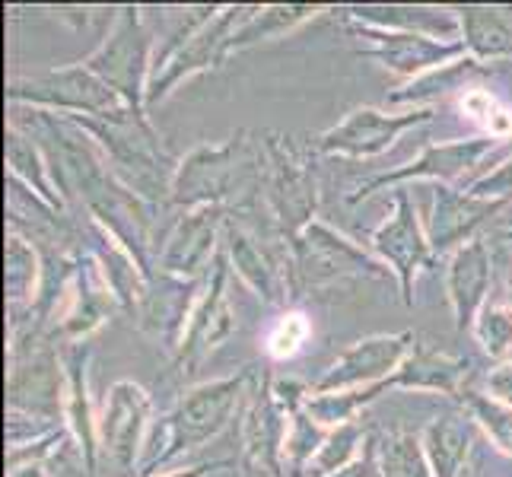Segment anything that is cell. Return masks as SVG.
I'll return each instance as SVG.
<instances>
[{
    "instance_id": "cell-33",
    "label": "cell",
    "mask_w": 512,
    "mask_h": 477,
    "mask_svg": "<svg viewBox=\"0 0 512 477\" xmlns=\"http://www.w3.org/2000/svg\"><path fill=\"white\" fill-rule=\"evenodd\" d=\"M487 395L493 401L506 404V408H512V363H503L500 369H493L487 376Z\"/></svg>"
},
{
    "instance_id": "cell-7",
    "label": "cell",
    "mask_w": 512,
    "mask_h": 477,
    "mask_svg": "<svg viewBox=\"0 0 512 477\" xmlns=\"http://www.w3.org/2000/svg\"><path fill=\"white\" fill-rule=\"evenodd\" d=\"M290 436V408L277 395V388H261L255 401L245 411L242 427V452L249 477H277L280 458L287 455Z\"/></svg>"
},
{
    "instance_id": "cell-15",
    "label": "cell",
    "mask_w": 512,
    "mask_h": 477,
    "mask_svg": "<svg viewBox=\"0 0 512 477\" xmlns=\"http://www.w3.org/2000/svg\"><path fill=\"white\" fill-rule=\"evenodd\" d=\"M490 287V252L487 245L471 239L455 252L449 264V303L455 312V328L465 331L478 325Z\"/></svg>"
},
{
    "instance_id": "cell-6",
    "label": "cell",
    "mask_w": 512,
    "mask_h": 477,
    "mask_svg": "<svg viewBox=\"0 0 512 477\" xmlns=\"http://www.w3.org/2000/svg\"><path fill=\"white\" fill-rule=\"evenodd\" d=\"M296 242V271L306 284H328L338 277H357L385 274L382 264L357 249L350 239L338 236L325 223H309L303 233L293 236Z\"/></svg>"
},
{
    "instance_id": "cell-1",
    "label": "cell",
    "mask_w": 512,
    "mask_h": 477,
    "mask_svg": "<svg viewBox=\"0 0 512 477\" xmlns=\"http://www.w3.org/2000/svg\"><path fill=\"white\" fill-rule=\"evenodd\" d=\"M249 382H252L249 373H239L229 379L198 385L194 392H188L179 401V408L156 427L150 446L144 452V462H140V474H150L156 465L169 462V458L210 443V439L229 423V417H233Z\"/></svg>"
},
{
    "instance_id": "cell-27",
    "label": "cell",
    "mask_w": 512,
    "mask_h": 477,
    "mask_svg": "<svg viewBox=\"0 0 512 477\" xmlns=\"http://www.w3.org/2000/svg\"><path fill=\"white\" fill-rule=\"evenodd\" d=\"M363 443V433L357 423H341L328 439H322V449L315 452V458L309 465L319 468V474H338L341 468H347L353 458H357V446Z\"/></svg>"
},
{
    "instance_id": "cell-30",
    "label": "cell",
    "mask_w": 512,
    "mask_h": 477,
    "mask_svg": "<svg viewBox=\"0 0 512 477\" xmlns=\"http://www.w3.org/2000/svg\"><path fill=\"white\" fill-rule=\"evenodd\" d=\"M309 338V322H306V315H299V312H287V315H280L271 334H268V353L277 360H287L293 357V353L303 347V341Z\"/></svg>"
},
{
    "instance_id": "cell-35",
    "label": "cell",
    "mask_w": 512,
    "mask_h": 477,
    "mask_svg": "<svg viewBox=\"0 0 512 477\" xmlns=\"http://www.w3.org/2000/svg\"><path fill=\"white\" fill-rule=\"evenodd\" d=\"M509 290H512V274H509ZM509 299H512V293H509Z\"/></svg>"
},
{
    "instance_id": "cell-13",
    "label": "cell",
    "mask_w": 512,
    "mask_h": 477,
    "mask_svg": "<svg viewBox=\"0 0 512 477\" xmlns=\"http://www.w3.org/2000/svg\"><path fill=\"white\" fill-rule=\"evenodd\" d=\"M233 175H236V144L198 147L182 163L179 175H175L172 198L182 207H214L226 194Z\"/></svg>"
},
{
    "instance_id": "cell-8",
    "label": "cell",
    "mask_w": 512,
    "mask_h": 477,
    "mask_svg": "<svg viewBox=\"0 0 512 477\" xmlns=\"http://www.w3.org/2000/svg\"><path fill=\"white\" fill-rule=\"evenodd\" d=\"M357 35L366 39L363 51L369 58H379L388 70H395L401 77H417L433 67H449V61L465 55V42H439L423 32L366 26L357 29Z\"/></svg>"
},
{
    "instance_id": "cell-21",
    "label": "cell",
    "mask_w": 512,
    "mask_h": 477,
    "mask_svg": "<svg viewBox=\"0 0 512 477\" xmlns=\"http://www.w3.org/2000/svg\"><path fill=\"white\" fill-rule=\"evenodd\" d=\"M226 239H229V255H233V264H236L233 271L258 296H264V303H280V296H284V277L274 268V261L258 249L255 239H249L236 226H229Z\"/></svg>"
},
{
    "instance_id": "cell-20",
    "label": "cell",
    "mask_w": 512,
    "mask_h": 477,
    "mask_svg": "<svg viewBox=\"0 0 512 477\" xmlns=\"http://www.w3.org/2000/svg\"><path fill=\"white\" fill-rule=\"evenodd\" d=\"M471 443V423L468 417H439L423 433V452L433 468V477H462L465 458Z\"/></svg>"
},
{
    "instance_id": "cell-3",
    "label": "cell",
    "mask_w": 512,
    "mask_h": 477,
    "mask_svg": "<svg viewBox=\"0 0 512 477\" xmlns=\"http://www.w3.org/2000/svg\"><path fill=\"white\" fill-rule=\"evenodd\" d=\"M411 353H414L411 331L379 334V338L357 341L328 366V373L312 385V392L331 395V392H350V388H366V385L385 382L408 363Z\"/></svg>"
},
{
    "instance_id": "cell-11",
    "label": "cell",
    "mask_w": 512,
    "mask_h": 477,
    "mask_svg": "<svg viewBox=\"0 0 512 477\" xmlns=\"http://www.w3.org/2000/svg\"><path fill=\"white\" fill-rule=\"evenodd\" d=\"M373 249L379 252L382 261H388L395 268L404 299L411 303V290H414V271L423 268L430 261V239L420 233V223L414 214V204L404 191H398L395 198V217L382 223L373 233Z\"/></svg>"
},
{
    "instance_id": "cell-19",
    "label": "cell",
    "mask_w": 512,
    "mask_h": 477,
    "mask_svg": "<svg viewBox=\"0 0 512 477\" xmlns=\"http://www.w3.org/2000/svg\"><path fill=\"white\" fill-rule=\"evenodd\" d=\"M465 48L474 61H497L512 55V7H465Z\"/></svg>"
},
{
    "instance_id": "cell-29",
    "label": "cell",
    "mask_w": 512,
    "mask_h": 477,
    "mask_svg": "<svg viewBox=\"0 0 512 477\" xmlns=\"http://www.w3.org/2000/svg\"><path fill=\"white\" fill-rule=\"evenodd\" d=\"M474 334L490 357H506L512 350V306H484Z\"/></svg>"
},
{
    "instance_id": "cell-34",
    "label": "cell",
    "mask_w": 512,
    "mask_h": 477,
    "mask_svg": "<svg viewBox=\"0 0 512 477\" xmlns=\"http://www.w3.org/2000/svg\"><path fill=\"white\" fill-rule=\"evenodd\" d=\"M220 465H201V468H188V471H175V474H166V477H214Z\"/></svg>"
},
{
    "instance_id": "cell-26",
    "label": "cell",
    "mask_w": 512,
    "mask_h": 477,
    "mask_svg": "<svg viewBox=\"0 0 512 477\" xmlns=\"http://www.w3.org/2000/svg\"><path fill=\"white\" fill-rule=\"evenodd\" d=\"M7 163H10L13 179H23L26 185H35L48 204L58 207V198H55V191H51V185H48V175H45V166L39 159V150L29 144V137L7 131Z\"/></svg>"
},
{
    "instance_id": "cell-2",
    "label": "cell",
    "mask_w": 512,
    "mask_h": 477,
    "mask_svg": "<svg viewBox=\"0 0 512 477\" xmlns=\"http://www.w3.org/2000/svg\"><path fill=\"white\" fill-rule=\"evenodd\" d=\"M7 96L51 105V109H64V112H86L93 118H118L131 112L128 102L112 86H105L96 74H90L83 64L67 70H51V74L32 80H13Z\"/></svg>"
},
{
    "instance_id": "cell-22",
    "label": "cell",
    "mask_w": 512,
    "mask_h": 477,
    "mask_svg": "<svg viewBox=\"0 0 512 477\" xmlns=\"http://www.w3.org/2000/svg\"><path fill=\"white\" fill-rule=\"evenodd\" d=\"M465 373V363L449 353L436 350H420L411 353L408 363L398 369L401 385L408 388H439V392H458V379Z\"/></svg>"
},
{
    "instance_id": "cell-28",
    "label": "cell",
    "mask_w": 512,
    "mask_h": 477,
    "mask_svg": "<svg viewBox=\"0 0 512 477\" xmlns=\"http://www.w3.org/2000/svg\"><path fill=\"white\" fill-rule=\"evenodd\" d=\"M462 398L471 408L474 420H478L481 427L493 436V443L512 455V408H506V404H500V401H493L490 395L465 392Z\"/></svg>"
},
{
    "instance_id": "cell-36",
    "label": "cell",
    "mask_w": 512,
    "mask_h": 477,
    "mask_svg": "<svg viewBox=\"0 0 512 477\" xmlns=\"http://www.w3.org/2000/svg\"><path fill=\"white\" fill-rule=\"evenodd\" d=\"M506 236H509V239H512V229H506Z\"/></svg>"
},
{
    "instance_id": "cell-16",
    "label": "cell",
    "mask_w": 512,
    "mask_h": 477,
    "mask_svg": "<svg viewBox=\"0 0 512 477\" xmlns=\"http://www.w3.org/2000/svg\"><path fill=\"white\" fill-rule=\"evenodd\" d=\"M503 204L506 198H478V194H458L446 185H436L433 210H430V233H427L430 245L443 252L449 245L468 239L471 229L484 217H490L493 210H500Z\"/></svg>"
},
{
    "instance_id": "cell-23",
    "label": "cell",
    "mask_w": 512,
    "mask_h": 477,
    "mask_svg": "<svg viewBox=\"0 0 512 477\" xmlns=\"http://www.w3.org/2000/svg\"><path fill=\"white\" fill-rule=\"evenodd\" d=\"M309 13H315L306 4H296V7H268L261 10L258 16H252L239 32L233 29V39H229V51H239V48H249L261 39H274V35L287 32L290 26H296L299 20H306ZM226 51V55H229Z\"/></svg>"
},
{
    "instance_id": "cell-5",
    "label": "cell",
    "mask_w": 512,
    "mask_h": 477,
    "mask_svg": "<svg viewBox=\"0 0 512 477\" xmlns=\"http://www.w3.org/2000/svg\"><path fill=\"white\" fill-rule=\"evenodd\" d=\"M236 13L239 10H226V13L214 16L210 23L185 29L182 39L175 45H169L166 55L156 61L160 70H156L150 86H147V102L163 99L182 77H191V74H198V70L217 64L229 51V39H233L229 23L236 20Z\"/></svg>"
},
{
    "instance_id": "cell-25",
    "label": "cell",
    "mask_w": 512,
    "mask_h": 477,
    "mask_svg": "<svg viewBox=\"0 0 512 477\" xmlns=\"http://www.w3.org/2000/svg\"><path fill=\"white\" fill-rule=\"evenodd\" d=\"M35 277H39V261L23 239H7V299L10 306L32 303Z\"/></svg>"
},
{
    "instance_id": "cell-10",
    "label": "cell",
    "mask_w": 512,
    "mask_h": 477,
    "mask_svg": "<svg viewBox=\"0 0 512 477\" xmlns=\"http://www.w3.org/2000/svg\"><path fill=\"white\" fill-rule=\"evenodd\" d=\"M226 258L217 255V268H214V284L201 296V303L194 306L191 322L185 328V338L179 344V366H188V373L194 366H201L210 350H217L229 334L236 331V318L229 309L226 299Z\"/></svg>"
},
{
    "instance_id": "cell-12",
    "label": "cell",
    "mask_w": 512,
    "mask_h": 477,
    "mask_svg": "<svg viewBox=\"0 0 512 477\" xmlns=\"http://www.w3.org/2000/svg\"><path fill=\"white\" fill-rule=\"evenodd\" d=\"M147 417H150V395L144 388L134 382H115L109 388L99 433L105 452L121 465V471L134 468V455L140 446V436H144Z\"/></svg>"
},
{
    "instance_id": "cell-17",
    "label": "cell",
    "mask_w": 512,
    "mask_h": 477,
    "mask_svg": "<svg viewBox=\"0 0 512 477\" xmlns=\"http://www.w3.org/2000/svg\"><path fill=\"white\" fill-rule=\"evenodd\" d=\"M493 140L497 137H474V140H455V144H436V147H430L427 153H423L417 163H411L408 169H398V172H392V175H382V179H376L373 185H369L363 194H369V191H376V188H382V185H388V182H404V179H433V182H439V179H465V175L471 172V169H478V163L481 159L493 150Z\"/></svg>"
},
{
    "instance_id": "cell-4",
    "label": "cell",
    "mask_w": 512,
    "mask_h": 477,
    "mask_svg": "<svg viewBox=\"0 0 512 477\" xmlns=\"http://www.w3.org/2000/svg\"><path fill=\"white\" fill-rule=\"evenodd\" d=\"M96 74L105 86L128 102V109L140 115V99H144V67H147V32L140 29L137 10H125L115 23L112 35L102 48L83 64Z\"/></svg>"
},
{
    "instance_id": "cell-18",
    "label": "cell",
    "mask_w": 512,
    "mask_h": 477,
    "mask_svg": "<svg viewBox=\"0 0 512 477\" xmlns=\"http://www.w3.org/2000/svg\"><path fill=\"white\" fill-rule=\"evenodd\" d=\"M220 214H223L220 204H214V207H201L198 214H191L179 223V229L172 233L166 252L160 258L166 274L191 277L194 271L204 268V261L214 255Z\"/></svg>"
},
{
    "instance_id": "cell-31",
    "label": "cell",
    "mask_w": 512,
    "mask_h": 477,
    "mask_svg": "<svg viewBox=\"0 0 512 477\" xmlns=\"http://www.w3.org/2000/svg\"><path fill=\"white\" fill-rule=\"evenodd\" d=\"M465 109H468L474 118H481V121H484V125L490 128V137H497V140H500V137L512 134V115L503 112L493 96H487V93H481V90H474V93L465 96Z\"/></svg>"
},
{
    "instance_id": "cell-32",
    "label": "cell",
    "mask_w": 512,
    "mask_h": 477,
    "mask_svg": "<svg viewBox=\"0 0 512 477\" xmlns=\"http://www.w3.org/2000/svg\"><path fill=\"white\" fill-rule=\"evenodd\" d=\"M331 477H385L382 474V455H379V446L369 439L366 449L353 458V462L347 468H341L338 474H331Z\"/></svg>"
},
{
    "instance_id": "cell-14",
    "label": "cell",
    "mask_w": 512,
    "mask_h": 477,
    "mask_svg": "<svg viewBox=\"0 0 512 477\" xmlns=\"http://www.w3.org/2000/svg\"><path fill=\"white\" fill-rule=\"evenodd\" d=\"M271 198L277 204L280 220L287 223V229L293 236H299L312 220L315 210V182L309 166L299 159L287 144H277L271 140Z\"/></svg>"
},
{
    "instance_id": "cell-24",
    "label": "cell",
    "mask_w": 512,
    "mask_h": 477,
    "mask_svg": "<svg viewBox=\"0 0 512 477\" xmlns=\"http://www.w3.org/2000/svg\"><path fill=\"white\" fill-rule=\"evenodd\" d=\"M420 446L423 443H417V439L408 433L385 439V446H379L382 474L385 477H433L427 452H423Z\"/></svg>"
},
{
    "instance_id": "cell-9",
    "label": "cell",
    "mask_w": 512,
    "mask_h": 477,
    "mask_svg": "<svg viewBox=\"0 0 512 477\" xmlns=\"http://www.w3.org/2000/svg\"><path fill=\"white\" fill-rule=\"evenodd\" d=\"M430 109H414L404 115H388L379 109H357L350 112L338 128H331L319 137L322 153H344V156H376L388 150L408 128L430 121Z\"/></svg>"
}]
</instances>
